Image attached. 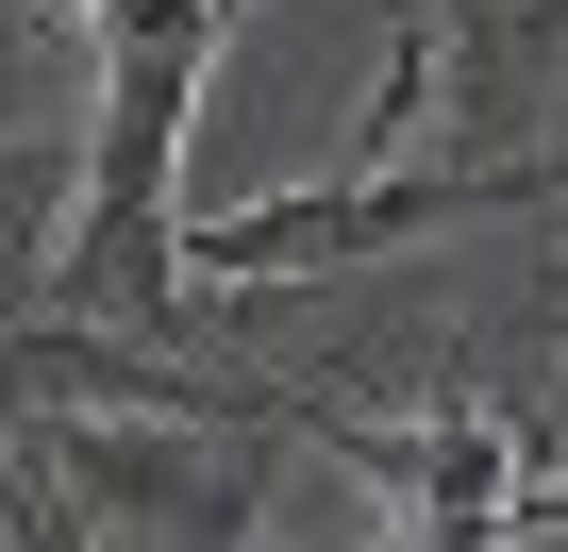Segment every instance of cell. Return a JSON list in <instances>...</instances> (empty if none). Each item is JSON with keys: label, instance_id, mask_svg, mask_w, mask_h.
I'll list each match as a JSON object with an SVG mask.
<instances>
[{"label": "cell", "instance_id": "cell-1", "mask_svg": "<svg viewBox=\"0 0 568 552\" xmlns=\"http://www.w3.org/2000/svg\"><path fill=\"white\" fill-rule=\"evenodd\" d=\"M68 519L84 535H184V552H251L267 502H251V419H201V402H18Z\"/></svg>", "mask_w": 568, "mask_h": 552}, {"label": "cell", "instance_id": "cell-2", "mask_svg": "<svg viewBox=\"0 0 568 552\" xmlns=\"http://www.w3.org/2000/svg\"><path fill=\"white\" fill-rule=\"evenodd\" d=\"M234 18H251V0H234Z\"/></svg>", "mask_w": 568, "mask_h": 552}]
</instances>
